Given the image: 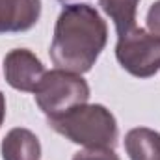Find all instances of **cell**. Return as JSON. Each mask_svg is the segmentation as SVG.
Wrapping results in <instances>:
<instances>
[{"mask_svg": "<svg viewBox=\"0 0 160 160\" xmlns=\"http://www.w3.org/2000/svg\"><path fill=\"white\" fill-rule=\"evenodd\" d=\"M48 127L82 147H110L118 143V123L102 104H80L77 108L48 118Z\"/></svg>", "mask_w": 160, "mask_h": 160, "instance_id": "cell-2", "label": "cell"}, {"mask_svg": "<svg viewBox=\"0 0 160 160\" xmlns=\"http://www.w3.org/2000/svg\"><path fill=\"white\" fill-rule=\"evenodd\" d=\"M116 58L121 67L132 77L149 78L160 71V38L134 26L119 36Z\"/></svg>", "mask_w": 160, "mask_h": 160, "instance_id": "cell-4", "label": "cell"}, {"mask_svg": "<svg viewBox=\"0 0 160 160\" xmlns=\"http://www.w3.org/2000/svg\"><path fill=\"white\" fill-rule=\"evenodd\" d=\"M4 160H39L41 143L28 128H11L2 140Z\"/></svg>", "mask_w": 160, "mask_h": 160, "instance_id": "cell-7", "label": "cell"}, {"mask_svg": "<svg viewBox=\"0 0 160 160\" xmlns=\"http://www.w3.org/2000/svg\"><path fill=\"white\" fill-rule=\"evenodd\" d=\"M108 28L89 4H69L62 9L50 43V60L58 69L88 73L104 50Z\"/></svg>", "mask_w": 160, "mask_h": 160, "instance_id": "cell-1", "label": "cell"}, {"mask_svg": "<svg viewBox=\"0 0 160 160\" xmlns=\"http://www.w3.org/2000/svg\"><path fill=\"white\" fill-rule=\"evenodd\" d=\"M125 151L130 160H160V132L138 127L127 132Z\"/></svg>", "mask_w": 160, "mask_h": 160, "instance_id": "cell-8", "label": "cell"}, {"mask_svg": "<svg viewBox=\"0 0 160 160\" xmlns=\"http://www.w3.org/2000/svg\"><path fill=\"white\" fill-rule=\"evenodd\" d=\"M34 97L47 118H56L80 104H86L89 99V86L78 73L52 69L41 78Z\"/></svg>", "mask_w": 160, "mask_h": 160, "instance_id": "cell-3", "label": "cell"}, {"mask_svg": "<svg viewBox=\"0 0 160 160\" xmlns=\"http://www.w3.org/2000/svg\"><path fill=\"white\" fill-rule=\"evenodd\" d=\"M60 2H67V0H60Z\"/></svg>", "mask_w": 160, "mask_h": 160, "instance_id": "cell-12", "label": "cell"}, {"mask_svg": "<svg viewBox=\"0 0 160 160\" xmlns=\"http://www.w3.org/2000/svg\"><path fill=\"white\" fill-rule=\"evenodd\" d=\"M45 67L41 60L28 48L9 50L4 58L6 82L19 91H36L41 78L45 77Z\"/></svg>", "mask_w": 160, "mask_h": 160, "instance_id": "cell-5", "label": "cell"}, {"mask_svg": "<svg viewBox=\"0 0 160 160\" xmlns=\"http://www.w3.org/2000/svg\"><path fill=\"white\" fill-rule=\"evenodd\" d=\"M147 30L160 38V0L155 2L147 11Z\"/></svg>", "mask_w": 160, "mask_h": 160, "instance_id": "cell-11", "label": "cell"}, {"mask_svg": "<svg viewBox=\"0 0 160 160\" xmlns=\"http://www.w3.org/2000/svg\"><path fill=\"white\" fill-rule=\"evenodd\" d=\"M140 0H99L102 11L114 21L118 36L136 26V11Z\"/></svg>", "mask_w": 160, "mask_h": 160, "instance_id": "cell-9", "label": "cell"}, {"mask_svg": "<svg viewBox=\"0 0 160 160\" xmlns=\"http://www.w3.org/2000/svg\"><path fill=\"white\" fill-rule=\"evenodd\" d=\"M73 160H119V157L110 147H84L75 153Z\"/></svg>", "mask_w": 160, "mask_h": 160, "instance_id": "cell-10", "label": "cell"}, {"mask_svg": "<svg viewBox=\"0 0 160 160\" xmlns=\"http://www.w3.org/2000/svg\"><path fill=\"white\" fill-rule=\"evenodd\" d=\"M41 17V0H0V34L32 30Z\"/></svg>", "mask_w": 160, "mask_h": 160, "instance_id": "cell-6", "label": "cell"}]
</instances>
